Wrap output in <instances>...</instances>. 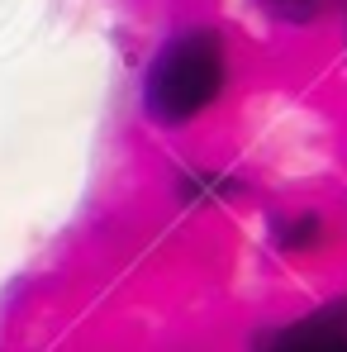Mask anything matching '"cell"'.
Returning <instances> with one entry per match:
<instances>
[{
	"mask_svg": "<svg viewBox=\"0 0 347 352\" xmlns=\"http://www.w3.org/2000/svg\"><path fill=\"white\" fill-rule=\"evenodd\" d=\"M224 91V43L214 29L172 34L143 72V110L157 124H186Z\"/></svg>",
	"mask_w": 347,
	"mask_h": 352,
	"instance_id": "obj_1",
	"label": "cell"
},
{
	"mask_svg": "<svg viewBox=\"0 0 347 352\" xmlns=\"http://www.w3.org/2000/svg\"><path fill=\"white\" fill-rule=\"evenodd\" d=\"M252 352H347V295L262 333Z\"/></svg>",
	"mask_w": 347,
	"mask_h": 352,
	"instance_id": "obj_2",
	"label": "cell"
},
{
	"mask_svg": "<svg viewBox=\"0 0 347 352\" xmlns=\"http://www.w3.org/2000/svg\"><path fill=\"white\" fill-rule=\"evenodd\" d=\"M267 5H300V0H267Z\"/></svg>",
	"mask_w": 347,
	"mask_h": 352,
	"instance_id": "obj_3",
	"label": "cell"
}]
</instances>
